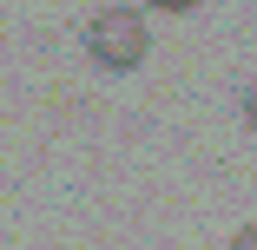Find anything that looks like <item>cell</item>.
<instances>
[{"label":"cell","instance_id":"6da1fadb","mask_svg":"<svg viewBox=\"0 0 257 250\" xmlns=\"http://www.w3.org/2000/svg\"><path fill=\"white\" fill-rule=\"evenodd\" d=\"M152 53V27L139 7H106L86 20V60L106 66V73H132L139 60Z\"/></svg>","mask_w":257,"mask_h":250},{"label":"cell","instance_id":"7a4b0ae2","mask_svg":"<svg viewBox=\"0 0 257 250\" xmlns=\"http://www.w3.org/2000/svg\"><path fill=\"white\" fill-rule=\"evenodd\" d=\"M231 250H257V224H244V230L231 237Z\"/></svg>","mask_w":257,"mask_h":250},{"label":"cell","instance_id":"3957f363","mask_svg":"<svg viewBox=\"0 0 257 250\" xmlns=\"http://www.w3.org/2000/svg\"><path fill=\"white\" fill-rule=\"evenodd\" d=\"M152 7H159V14H191L198 0H152Z\"/></svg>","mask_w":257,"mask_h":250},{"label":"cell","instance_id":"277c9868","mask_svg":"<svg viewBox=\"0 0 257 250\" xmlns=\"http://www.w3.org/2000/svg\"><path fill=\"white\" fill-rule=\"evenodd\" d=\"M244 119H250V125H257V86H250V92H244Z\"/></svg>","mask_w":257,"mask_h":250}]
</instances>
